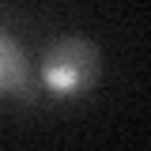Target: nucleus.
I'll return each mask as SVG.
<instances>
[{"mask_svg": "<svg viewBox=\"0 0 151 151\" xmlns=\"http://www.w3.org/2000/svg\"><path fill=\"white\" fill-rule=\"evenodd\" d=\"M98 72H102V57L98 45L87 38H57L42 57V87L60 102L91 94Z\"/></svg>", "mask_w": 151, "mask_h": 151, "instance_id": "1", "label": "nucleus"}, {"mask_svg": "<svg viewBox=\"0 0 151 151\" xmlns=\"http://www.w3.org/2000/svg\"><path fill=\"white\" fill-rule=\"evenodd\" d=\"M30 91V64L15 38L0 30V98H23Z\"/></svg>", "mask_w": 151, "mask_h": 151, "instance_id": "2", "label": "nucleus"}]
</instances>
